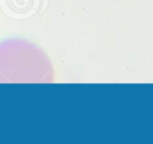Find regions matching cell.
I'll return each instance as SVG.
<instances>
[{"mask_svg": "<svg viewBox=\"0 0 153 144\" xmlns=\"http://www.w3.org/2000/svg\"><path fill=\"white\" fill-rule=\"evenodd\" d=\"M40 76V58L27 43L15 39L0 42V83L26 82Z\"/></svg>", "mask_w": 153, "mask_h": 144, "instance_id": "6da1fadb", "label": "cell"}]
</instances>
